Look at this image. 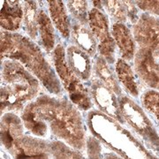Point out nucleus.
<instances>
[{
	"instance_id": "obj_15",
	"label": "nucleus",
	"mask_w": 159,
	"mask_h": 159,
	"mask_svg": "<svg viewBox=\"0 0 159 159\" xmlns=\"http://www.w3.org/2000/svg\"><path fill=\"white\" fill-rule=\"evenodd\" d=\"M109 14L119 23L125 22L130 19L131 22L135 24L138 20L137 9L135 5L130 1H103L101 2Z\"/></svg>"
},
{
	"instance_id": "obj_18",
	"label": "nucleus",
	"mask_w": 159,
	"mask_h": 159,
	"mask_svg": "<svg viewBox=\"0 0 159 159\" xmlns=\"http://www.w3.org/2000/svg\"><path fill=\"white\" fill-rule=\"evenodd\" d=\"M95 71L97 73L99 80L115 95L121 94V89L119 87V81L112 70L110 68L109 63L102 57L98 56L95 61Z\"/></svg>"
},
{
	"instance_id": "obj_10",
	"label": "nucleus",
	"mask_w": 159,
	"mask_h": 159,
	"mask_svg": "<svg viewBox=\"0 0 159 159\" xmlns=\"http://www.w3.org/2000/svg\"><path fill=\"white\" fill-rule=\"evenodd\" d=\"M91 97L97 105L111 117L121 119V111L114 93L99 80H94L90 86Z\"/></svg>"
},
{
	"instance_id": "obj_1",
	"label": "nucleus",
	"mask_w": 159,
	"mask_h": 159,
	"mask_svg": "<svg viewBox=\"0 0 159 159\" xmlns=\"http://www.w3.org/2000/svg\"><path fill=\"white\" fill-rule=\"evenodd\" d=\"M26 127L38 136H46L50 130L76 148H82L84 132L78 110L68 101L42 96L29 103L24 110Z\"/></svg>"
},
{
	"instance_id": "obj_9",
	"label": "nucleus",
	"mask_w": 159,
	"mask_h": 159,
	"mask_svg": "<svg viewBox=\"0 0 159 159\" xmlns=\"http://www.w3.org/2000/svg\"><path fill=\"white\" fill-rule=\"evenodd\" d=\"M135 72L142 81L159 91V62L148 49L140 48L134 58Z\"/></svg>"
},
{
	"instance_id": "obj_7",
	"label": "nucleus",
	"mask_w": 159,
	"mask_h": 159,
	"mask_svg": "<svg viewBox=\"0 0 159 159\" xmlns=\"http://www.w3.org/2000/svg\"><path fill=\"white\" fill-rule=\"evenodd\" d=\"M89 24L97 39L100 55L108 63H113L116 43L110 33L108 18L100 9L93 8L89 11Z\"/></svg>"
},
{
	"instance_id": "obj_16",
	"label": "nucleus",
	"mask_w": 159,
	"mask_h": 159,
	"mask_svg": "<svg viewBox=\"0 0 159 159\" xmlns=\"http://www.w3.org/2000/svg\"><path fill=\"white\" fill-rule=\"evenodd\" d=\"M49 11L53 25L64 38L71 34V25L69 23L67 11L62 1H48Z\"/></svg>"
},
{
	"instance_id": "obj_23",
	"label": "nucleus",
	"mask_w": 159,
	"mask_h": 159,
	"mask_svg": "<svg viewBox=\"0 0 159 159\" xmlns=\"http://www.w3.org/2000/svg\"><path fill=\"white\" fill-rule=\"evenodd\" d=\"M54 159H82V157L63 144L57 143L54 148Z\"/></svg>"
},
{
	"instance_id": "obj_4",
	"label": "nucleus",
	"mask_w": 159,
	"mask_h": 159,
	"mask_svg": "<svg viewBox=\"0 0 159 159\" xmlns=\"http://www.w3.org/2000/svg\"><path fill=\"white\" fill-rule=\"evenodd\" d=\"M1 130L2 142L6 148L14 150L15 159H48L44 144L29 137L20 138L22 124L16 116L5 115Z\"/></svg>"
},
{
	"instance_id": "obj_22",
	"label": "nucleus",
	"mask_w": 159,
	"mask_h": 159,
	"mask_svg": "<svg viewBox=\"0 0 159 159\" xmlns=\"http://www.w3.org/2000/svg\"><path fill=\"white\" fill-rule=\"evenodd\" d=\"M67 7L78 22L82 24L89 23V11L86 1H69Z\"/></svg>"
},
{
	"instance_id": "obj_6",
	"label": "nucleus",
	"mask_w": 159,
	"mask_h": 159,
	"mask_svg": "<svg viewBox=\"0 0 159 159\" xmlns=\"http://www.w3.org/2000/svg\"><path fill=\"white\" fill-rule=\"evenodd\" d=\"M122 117L142 135L153 148L159 150V137L144 111L129 97H121L119 101Z\"/></svg>"
},
{
	"instance_id": "obj_12",
	"label": "nucleus",
	"mask_w": 159,
	"mask_h": 159,
	"mask_svg": "<svg viewBox=\"0 0 159 159\" xmlns=\"http://www.w3.org/2000/svg\"><path fill=\"white\" fill-rule=\"evenodd\" d=\"M112 37L119 49L122 59L131 61L134 58L136 49L134 34L123 23H115L112 27Z\"/></svg>"
},
{
	"instance_id": "obj_19",
	"label": "nucleus",
	"mask_w": 159,
	"mask_h": 159,
	"mask_svg": "<svg viewBox=\"0 0 159 159\" xmlns=\"http://www.w3.org/2000/svg\"><path fill=\"white\" fill-rule=\"evenodd\" d=\"M116 74L120 83L125 87L128 93L133 97L139 96V88L136 79L130 66L124 59H118L116 63Z\"/></svg>"
},
{
	"instance_id": "obj_5",
	"label": "nucleus",
	"mask_w": 159,
	"mask_h": 159,
	"mask_svg": "<svg viewBox=\"0 0 159 159\" xmlns=\"http://www.w3.org/2000/svg\"><path fill=\"white\" fill-rule=\"evenodd\" d=\"M53 63L58 79L68 92L72 102L80 110L87 111L92 107L89 92L81 80L70 69L66 59V51L61 44H57L53 51Z\"/></svg>"
},
{
	"instance_id": "obj_24",
	"label": "nucleus",
	"mask_w": 159,
	"mask_h": 159,
	"mask_svg": "<svg viewBox=\"0 0 159 159\" xmlns=\"http://www.w3.org/2000/svg\"><path fill=\"white\" fill-rule=\"evenodd\" d=\"M136 4L143 11L159 16V1H137Z\"/></svg>"
},
{
	"instance_id": "obj_21",
	"label": "nucleus",
	"mask_w": 159,
	"mask_h": 159,
	"mask_svg": "<svg viewBox=\"0 0 159 159\" xmlns=\"http://www.w3.org/2000/svg\"><path fill=\"white\" fill-rule=\"evenodd\" d=\"M142 102L144 108L159 121V91L154 89L146 91L142 95Z\"/></svg>"
},
{
	"instance_id": "obj_14",
	"label": "nucleus",
	"mask_w": 159,
	"mask_h": 159,
	"mask_svg": "<svg viewBox=\"0 0 159 159\" xmlns=\"http://www.w3.org/2000/svg\"><path fill=\"white\" fill-rule=\"evenodd\" d=\"M72 37L77 47L93 57L97 50V42L93 32L87 25L75 22L71 26Z\"/></svg>"
},
{
	"instance_id": "obj_13",
	"label": "nucleus",
	"mask_w": 159,
	"mask_h": 159,
	"mask_svg": "<svg viewBox=\"0 0 159 159\" xmlns=\"http://www.w3.org/2000/svg\"><path fill=\"white\" fill-rule=\"evenodd\" d=\"M23 19V7L19 1H5L1 10V27L6 32L16 31Z\"/></svg>"
},
{
	"instance_id": "obj_25",
	"label": "nucleus",
	"mask_w": 159,
	"mask_h": 159,
	"mask_svg": "<svg viewBox=\"0 0 159 159\" xmlns=\"http://www.w3.org/2000/svg\"><path fill=\"white\" fill-rule=\"evenodd\" d=\"M105 159H119V158L116 157L115 156H112V155H108V156H106Z\"/></svg>"
},
{
	"instance_id": "obj_2",
	"label": "nucleus",
	"mask_w": 159,
	"mask_h": 159,
	"mask_svg": "<svg viewBox=\"0 0 159 159\" xmlns=\"http://www.w3.org/2000/svg\"><path fill=\"white\" fill-rule=\"evenodd\" d=\"M1 57L21 64L51 94L62 93V84L55 70L32 39L17 33L2 32Z\"/></svg>"
},
{
	"instance_id": "obj_8",
	"label": "nucleus",
	"mask_w": 159,
	"mask_h": 159,
	"mask_svg": "<svg viewBox=\"0 0 159 159\" xmlns=\"http://www.w3.org/2000/svg\"><path fill=\"white\" fill-rule=\"evenodd\" d=\"M134 38L140 48L148 49L159 55V18L150 14L141 15L133 29Z\"/></svg>"
},
{
	"instance_id": "obj_17",
	"label": "nucleus",
	"mask_w": 159,
	"mask_h": 159,
	"mask_svg": "<svg viewBox=\"0 0 159 159\" xmlns=\"http://www.w3.org/2000/svg\"><path fill=\"white\" fill-rule=\"evenodd\" d=\"M38 36L41 43L46 51L50 52L55 49V31L51 18L44 10L38 11Z\"/></svg>"
},
{
	"instance_id": "obj_11",
	"label": "nucleus",
	"mask_w": 159,
	"mask_h": 159,
	"mask_svg": "<svg viewBox=\"0 0 159 159\" xmlns=\"http://www.w3.org/2000/svg\"><path fill=\"white\" fill-rule=\"evenodd\" d=\"M66 59L70 69L82 80H88L91 75L90 56L77 46H69L66 51Z\"/></svg>"
},
{
	"instance_id": "obj_20",
	"label": "nucleus",
	"mask_w": 159,
	"mask_h": 159,
	"mask_svg": "<svg viewBox=\"0 0 159 159\" xmlns=\"http://www.w3.org/2000/svg\"><path fill=\"white\" fill-rule=\"evenodd\" d=\"M38 11L37 4L34 1H26L23 5V22L24 28L30 39L38 37Z\"/></svg>"
},
{
	"instance_id": "obj_3",
	"label": "nucleus",
	"mask_w": 159,
	"mask_h": 159,
	"mask_svg": "<svg viewBox=\"0 0 159 159\" xmlns=\"http://www.w3.org/2000/svg\"><path fill=\"white\" fill-rule=\"evenodd\" d=\"M1 66L2 112L22 109L34 101L39 93V80L17 61L5 59Z\"/></svg>"
}]
</instances>
